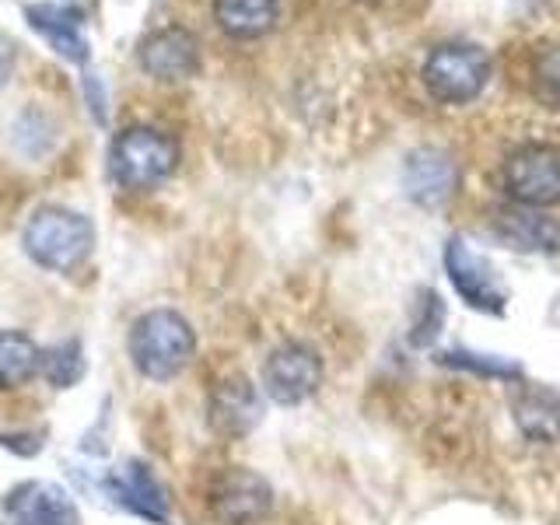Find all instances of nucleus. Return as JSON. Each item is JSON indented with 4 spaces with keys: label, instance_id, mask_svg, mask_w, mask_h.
<instances>
[{
    "label": "nucleus",
    "instance_id": "1a4fd4ad",
    "mask_svg": "<svg viewBox=\"0 0 560 525\" xmlns=\"http://www.w3.org/2000/svg\"><path fill=\"white\" fill-rule=\"evenodd\" d=\"M137 60L154 81H186L200 74V43L189 28L165 25L140 39Z\"/></svg>",
    "mask_w": 560,
    "mask_h": 525
},
{
    "label": "nucleus",
    "instance_id": "4be33fe9",
    "mask_svg": "<svg viewBox=\"0 0 560 525\" xmlns=\"http://www.w3.org/2000/svg\"><path fill=\"white\" fill-rule=\"evenodd\" d=\"M442 326H445V302H442V294L424 288V291H420V302H417L410 343L413 347H431L438 340V332H442Z\"/></svg>",
    "mask_w": 560,
    "mask_h": 525
},
{
    "label": "nucleus",
    "instance_id": "7ed1b4c3",
    "mask_svg": "<svg viewBox=\"0 0 560 525\" xmlns=\"http://www.w3.org/2000/svg\"><path fill=\"white\" fill-rule=\"evenodd\" d=\"M179 165L175 137L158 127H127L109 144V175L122 189H154Z\"/></svg>",
    "mask_w": 560,
    "mask_h": 525
},
{
    "label": "nucleus",
    "instance_id": "aec40b11",
    "mask_svg": "<svg viewBox=\"0 0 560 525\" xmlns=\"http://www.w3.org/2000/svg\"><path fill=\"white\" fill-rule=\"evenodd\" d=\"M529 92L542 109L560 113V46H542L529 63Z\"/></svg>",
    "mask_w": 560,
    "mask_h": 525
},
{
    "label": "nucleus",
    "instance_id": "412c9836",
    "mask_svg": "<svg viewBox=\"0 0 560 525\" xmlns=\"http://www.w3.org/2000/svg\"><path fill=\"white\" fill-rule=\"evenodd\" d=\"M434 361H442L448 368H463V372H477L487 378H504V382H522V368L508 358H494V354H480V350H445Z\"/></svg>",
    "mask_w": 560,
    "mask_h": 525
},
{
    "label": "nucleus",
    "instance_id": "393cba45",
    "mask_svg": "<svg viewBox=\"0 0 560 525\" xmlns=\"http://www.w3.org/2000/svg\"><path fill=\"white\" fill-rule=\"evenodd\" d=\"M11 70H14V43L0 35V88L11 81Z\"/></svg>",
    "mask_w": 560,
    "mask_h": 525
},
{
    "label": "nucleus",
    "instance_id": "6e6552de",
    "mask_svg": "<svg viewBox=\"0 0 560 525\" xmlns=\"http://www.w3.org/2000/svg\"><path fill=\"white\" fill-rule=\"evenodd\" d=\"M270 508H273L270 483L245 466H228L210 483V512L224 525H253Z\"/></svg>",
    "mask_w": 560,
    "mask_h": 525
},
{
    "label": "nucleus",
    "instance_id": "9d476101",
    "mask_svg": "<svg viewBox=\"0 0 560 525\" xmlns=\"http://www.w3.org/2000/svg\"><path fill=\"white\" fill-rule=\"evenodd\" d=\"M402 192L417 203L438 210L455 197V186H459V165L452 162V154L438 151V148H417L407 154L399 172Z\"/></svg>",
    "mask_w": 560,
    "mask_h": 525
},
{
    "label": "nucleus",
    "instance_id": "9b49d317",
    "mask_svg": "<svg viewBox=\"0 0 560 525\" xmlns=\"http://www.w3.org/2000/svg\"><path fill=\"white\" fill-rule=\"evenodd\" d=\"M207 417H210V428L221 438H245L262 420L259 389L238 372L218 378L214 389H210Z\"/></svg>",
    "mask_w": 560,
    "mask_h": 525
},
{
    "label": "nucleus",
    "instance_id": "f8f14e48",
    "mask_svg": "<svg viewBox=\"0 0 560 525\" xmlns=\"http://www.w3.org/2000/svg\"><path fill=\"white\" fill-rule=\"evenodd\" d=\"M25 18L32 32H39L43 39L52 46L57 57L67 63H88L92 46L84 39V11L67 0H43V4H28Z\"/></svg>",
    "mask_w": 560,
    "mask_h": 525
},
{
    "label": "nucleus",
    "instance_id": "f3484780",
    "mask_svg": "<svg viewBox=\"0 0 560 525\" xmlns=\"http://www.w3.org/2000/svg\"><path fill=\"white\" fill-rule=\"evenodd\" d=\"M280 0H214V18L232 39H259L277 25Z\"/></svg>",
    "mask_w": 560,
    "mask_h": 525
},
{
    "label": "nucleus",
    "instance_id": "0eeeda50",
    "mask_svg": "<svg viewBox=\"0 0 560 525\" xmlns=\"http://www.w3.org/2000/svg\"><path fill=\"white\" fill-rule=\"evenodd\" d=\"M323 385V358L308 343H280L262 361V393L280 407H298Z\"/></svg>",
    "mask_w": 560,
    "mask_h": 525
},
{
    "label": "nucleus",
    "instance_id": "6ab92c4d",
    "mask_svg": "<svg viewBox=\"0 0 560 525\" xmlns=\"http://www.w3.org/2000/svg\"><path fill=\"white\" fill-rule=\"evenodd\" d=\"M84 350L81 340H63L52 343L49 350H43V364L39 375L52 385V389H74V385L84 378Z\"/></svg>",
    "mask_w": 560,
    "mask_h": 525
},
{
    "label": "nucleus",
    "instance_id": "423d86ee",
    "mask_svg": "<svg viewBox=\"0 0 560 525\" xmlns=\"http://www.w3.org/2000/svg\"><path fill=\"white\" fill-rule=\"evenodd\" d=\"M504 189L512 203L547 210L560 203V148L553 144H522L504 162Z\"/></svg>",
    "mask_w": 560,
    "mask_h": 525
},
{
    "label": "nucleus",
    "instance_id": "5701e85b",
    "mask_svg": "<svg viewBox=\"0 0 560 525\" xmlns=\"http://www.w3.org/2000/svg\"><path fill=\"white\" fill-rule=\"evenodd\" d=\"M25 140H35V158L46 154L52 144H57V127H52V119L39 109H28L14 122V148H25Z\"/></svg>",
    "mask_w": 560,
    "mask_h": 525
},
{
    "label": "nucleus",
    "instance_id": "39448f33",
    "mask_svg": "<svg viewBox=\"0 0 560 525\" xmlns=\"http://www.w3.org/2000/svg\"><path fill=\"white\" fill-rule=\"evenodd\" d=\"M445 273L452 280L455 294H459L469 308H477L483 315H504L512 291H508L494 262L472 249L463 235H452L445 242Z\"/></svg>",
    "mask_w": 560,
    "mask_h": 525
},
{
    "label": "nucleus",
    "instance_id": "dca6fc26",
    "mask_svg": "<svg viewBox=\"0 0 560 525\" xmlns=\"http://www.w3.org/2000/svg\"><path fill=\"white\" fill-rule=\"evenodd\" d=\"M512 417L518 431L536 445L560 442V396L536 385H515L512 389Z\"/></svg>",
    "mask_w": 560,
    "mask_h": 525
},
{
    "label": "nucleus",
    "instance_id": "f03ea898",
    "mask_svg": "<svg viewBox=\"0 0 560 525\" xmlns=\"http://www.w3.org/2000/svg\"><path fill=\"white\" fill-rule=\"evenodd\" d=\"M22 245L32 262H39L46 270L67 273L81 267L95 249V228L84 214L67 207H43L28 218Z\"/></svg>",
    "mask_w": 560,
    "mask_h": 525
},
{
    "label": "nucleus",
    "instance_id": "4468645a",
    "mask_svg": "<svg viewBox=\"0 0 560 525\" xmlns=\"http://www.w3.org/2000/svg\"><path fill=\"white\" fill-rule=\"evenodd\" d=\"M4 512L14 525H78V508L57 483L28 480L4 498Z\"/></svg>",
    "mask_w": 560,
    "mask_h": 525
},
{
    "label": "nucleus",
    "instance_id": "ddd939ff",
    "mask_svg": "<svg viewBox=\"0 0 560 525\" xmlns=\"http://www.w3.org/2000/svg\"><path fill=\"white\" fill-rule=\"evenodd\" d=\"M490 232H494L498 242H504L508 249H515V253L550 256L560 249V221L550 218L547 210H536V207H522V203L498 207L494 221H490Z\"/></svg>",
    "mask_w": 560,
    "mask_h": 525
},
{
    "label": "nucleus",
    "instance_id": "a211bd4d",
    "mask_svg": "<svg viewBox=\"0 0 560 525\" xmlns=\"http://www.w3.org/2000/svg\"><path fill=\"white\" fill-rule=\"evenodd\" d=\"M43 364V347L22 329H0V389H22Z\"/></svg>",
    "mask_w": 560,
    "mask_h": 525
},
{
    "label": "nucleus",
    "instance_id": "f257e3e1",
    "mask_svg": "<svg viewBox=\"0 0 560 525\" xmlns=\"http://www.w3.org/2000/svg\"><path fill=\"white\" fill-rule=\"evenodd\" d=\"M197 354V332L175 308H151L130 326L133 368L151 382H172Z\"/></svg>",
    "mask_w": 560,
    "mask_h": 525
},
{
    "label": "nucleus",
    "instance_id": "2eb2a0df",
    "mask_svg": "<svg viewBox=\"0 0 560 525\" xmlns=\"http://www.w3.org/2000/svg\"><path fill=\"white\" fill-rule=\"evenodd\" d=\"M102 490L109 498H116V504H122L127 512H137V515L154 518V522L168 518V494H165V487L151 472V466H144L140 459H130L122 469L109 472L105 483H102Z\"/></svg>",
    "mask_w": 560,
    "mask_h": 525
},
{
    "label": "nucleus",
    "instance_id": "20e7f679",
    "mask_svg": "<svg viewBox=\"0 0 560 525\" xmlns=\"http://www.w3.org/2000/svg\"><path fill=\"white\" fill-rule=\"evenodd\" d=\"M420 78L434 102L469 105L483 95L490 81V57L472 43H442L428 52Z\"/></svg>",
    "mask_w": 560,
    "mask_h": 525
},
{
    "label": "nucleus",
    "instance_id": "b1692460",
    "mask_svg": "<svg viewBox=\"0 0 560 525\" xmlns=\"http://www.w3.org/2000/svg\"><path fill=\"white\" fill-rule=\"evenodd\" d=\"M81 84H84L88 113L95 116V122H105V119H109V98H105V84H102V78H98V74H92V70H88Z\"/></svg>",
    "mask_w": 560,
    "mask_h": 525
}]
</instances>
